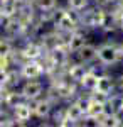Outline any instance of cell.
<instances>
[{
    "label": "cell",
    "instance_id": "ba28073f",
    "mask_svg": "<svg viewBox=\"0 0 123 127\" xmlns=\"http://www.w3.org/2000/svg\"><path fill=\"white\" fill-rule=\"evenodd\" d=\"M96 54H98V48H96L95 44H89V42H86L83 48H79L74 53L76 59L79 63H84V64H91L96 59Z\"/></svg>",
    "mask_w": 123,
    "mask_h": 127
},
{
    "label": "cell",
    "instance_id": "3957f363",
    "mask_svg": "<svg viewBox=\"0 0 123 127\" xmlns=\"http://www.w3.org/2000/svg\"><path fill=\"white\" fill-rule=\"evenodd\" d=\"M42 64L39 59H25L20 66V76L24 80H36L42 75Z\"/></svg>",
    "mask_w": 123,
    "mask_h": 127
},
{
    "label": "cell",
    "instance_id": "f546056e",
    "mask_svg": "<svg viewBox=\"0 0 123 127\" xmlns=\"http://www.w3.org/2000/svg\"><path fill=\"white\" fill-rule=\"evenodd\" d=\"M120 112H123V97H120Z\"/></svg>",
    "mask_w": 123,
    "mask_h": 127
},
{
    "label": "cell",
    "instance_id": "ac0fdd59",
    "mask_svg": "<svg viewBox=\"0 0 123 127\" xmlns=\"http://www.w3.org/2000/svg\"><path fill=\"white\" fill-rule=\"evenodd\" d=\"M66 117L71 119L74 124H81V120L84 119V114H83V112L79 110V107L73 102L71 105H67V107H66Z\"/></svg>",
    "mask_w": 123,
    "mask_h": 127
},
{
    "label": "cell",
    "instance_id": "2e32d148",
    "mask_svg": "<svg viewBox=\"0 0 123 127\" xmlns=\"http://www.w3.org/2000/svg\"><path fill=\"white\" fill-rule=\"evenodd\" d=\"M17 12H19L17 2H0V15H2L3 19L15 17Z\"/></svg>",
    "mask_w": 123,
    "mask_h": 127
},
{
    "label": "cell",
    "instance_id": "9c48e42d",
    "mask_svg": "<svg viewBox=\"0 0 123 127\" xmlns=\"http://www.w3.org/2000/svg\"><path fill=\"white\" fill-rule=\"evenodd\" d=\"M14 110V119H15V124H25L27 120H30V117L34 115L32 114V108L29 105V102H20L15 107L12 108Z\"/></svg>",
    "mask_w": 123,
    "mask_h": 127
},
{
    "label": "cell",
    "instance_id": "d4e9b609",
    "mask_svg": "<svg viewBox=\"0 0 123 127\" xmlns=\"http://www.w3.org/2000/svg\"><path fill=\"white\" fill-rule=\"evenodd\" d=\"M64 119H66V107L56 110V112H54V115H52V120H54V124H57V126H59Z\"/></svg>",
    "mask_w": 123,
    "mask_h": 127
},
{
    "label": "cell",
    "instance_id": "277c9868",
    "mask_svg": "<svg viewBox=\"0 0 123 127\" xmlns=\"http://www.w3.org/2000/svg\"><path fill=\"white\" fill-rule=\"evenodd\" d=\"M20 93H22V98L24 100H36V98H41L42 93H44V85L41 81H36V80H27L22 88H20Z\"/></svg>",
    "mask_w": 123,
    "mask_h": 127
},
{
    "label": "cell",
    "instance_id": "83f0119b",
    "mask_svg": "<svg viewBox=\"0 0 123 127\" xmlns=\"http://www.w3.org/2000/svg\"><path fill=\"white\" fill-rule=\"evenodd\" d=\"M116 87L120 88V90H123V75H120V76L116 78Z\"/></svg>",
    "mask_w": 123,
    "mask_h": 127
},
{
    "label": "cell",
    "instance_id": "7a4b0ae2",
    "mask_svg": "<svg viewBox=\"0 0 123 127\" xmlns=\"http://www.w3.org/2000/svg\"><path fill=\"white\" fill-rule=\"evenodd\" d=\"M96 58L100 59L101 64L111 66V64H115L120 59V56H118V51H116V46L115 44H101V46H98Z\"/></svg>",
    "mask_w": 123,
    "mask_h": 127
},
{
    "label": "cell",
    "instance_id": "4fadbf2b",
    "mask_svg": "<svg viewBox=\"0 0 123 127\" xmlns=\"http://www.w3.org/2000/svg\"><path fill=\"white\" fill-rule=\"evenodd\" d=\"M54 26L57 27L59 32H73V31H76V27H79L74 20L67 15L66 12H64V15H62V17H59V19L54 22Z\"/></svg>",
    "mask_w": 123,
    "mask_h": 127
},
{
    "label": "cell",
    "instance_id": "e0dca14e",
    "mask_svg": "<svg viewBox=\"0 0 123 127\" xmlns=\"http://www.w3.org/2000/svg\"><path fill=\"white\" fill-rule=\"evenodd\" d=\"M24 98H22V93L20 92H15V90H12V88H9V92L3 95V105L9 108H14L17 103H20Z\"/></svg>",
    "mask_w": 123,
    "mask_h": 127
},
{
    "label": "cell",
    "instance_id": "484cf974",
    "mask_svg": "<svg viewBox=\"0 0 123 127\" xmlns=\"http://www.w3.org/2000/svg\"><path fill=\"white\" fill-rule=\"evenodd\" d=\"M5 83H7V69L0 68V87L5 88Z\"/></svg>",
    "mask_w": 123,
    "mask_h": 127
},
{
    "label": "cell",
    "instance_id": "5b68a950",
    "mask_svg": "<svg viewBox=\"0 0 123 127\" xmlns=\"http://www.w3.org/2000/svg\"><path fill=\"white\" fill-rule=\"evenodd\" d=\"M3 31H5V34H7L9 39H17L19 36H22L27 31V27L22 24V20L19 17H10V19H5Z\"/></svg>",
    "mask_w": 123,
    "mask_h": 127
},
{
    "label": "cell",
    "instance_id": "4dcf8cb0",
    "mask_svg": "<svg viewBox=\"0 0 123 127\" xmlns=\"http://www.w3.org/2000/svg\"><path fill=\"white\" fill-rule=\"evenodd\" d=\"M120 5H123V0H120Z\"/></svg>",
    "mask_w": 123,
    "mask_h": 127
},
{
    "label": "cell",
    "instance_id": "ffe728a7",
    "mask_svg": "<svg viewBox=\"0 0 123 127\" xmlns=\"http://www.w3.org/2000/svg\"><path fill=\"white\" fill-rule=\"evenodd\" d=\"M20 71L17 73V69H7V83L5 88H15L20 83Z\"/></svg>",
    "mask_w": 123,
    "mask_h": 127
},
{
    "label": "cell",
    "instance_id": "6da1fadb",
    "mask_svg": "<svg viewBox=\"0 0 123 127\" xmlns=\"http://www.w3.org/2000/svg\"><path fill=\"white\" fill-rule=\"evenodd\" d=\"M101 17H103V9L98 7H86L84 10H81V22L79 27H89V29H98L101 24Z\"/></svg>",
    "mask_w": 123,
    "mask_h": 127
},
{
    "label": "cell",
    "instance_id": "8fae6325",
    "mask_svg": "<svg viewBox=\"0 0 123 127\" xmlns=\"http://www.w3.org/2000/svg\"><path fill=\"white\" fill-rule=\"evenodd\" d=\"M88 69H89V68H88V64L76 61L74 64H71V66H67V68H66V76H67V78H71L73 81H76V83L79 85V81H81L83 76L88 73Z\"/></svg>",
    "mask_w": 123,
    "mask_h": 127
},
{
    "label": "cell",
    "instance_id": "4316f807",
    "mask_svg": "<svg viewBox=\"0 0 123 127\" xmlns=\"http://www.w3.org/2000/svg\"><path fill=\"white\" fill-rule=\"evenodd\" d=\"M96 3H98V7H101V9H103V7H106V5H110V3H113L115 0H95Z\"/></svg>",
    "mask_w": 123,
    "mask_h": 127
},
{
    "label": "cell",
    "instance_id": "44dd1931",
    "mask_svg": "<svg viewBox=\"0 0 123 127\" xmlns=\"http://www.w3.org/2000/svg\"><path fill=\"white\" fill-rule=\"evenodd\" d=\"M12 51H14V44H12V41L9 37H2L0 39V58H7L12 54Z\"/></svg>",
    "mask_w": 123,
    "mask_h": 127
},
{
    "label": "cell",
    "instance_id": "7c38bea8",
    "mask_svg": "<svg viewBox=\"0 0 123 127\" xmlns=\"http://www.w3.org/2000/svg\"><path fill=\"white\" fill-rule=\"evenodd\" d=\"M39 42L42 44V48L46 49L47 53L51 51V49H54L56 46L62 44V42H61V37H59V32H57V31H56V32H44Z\"/></svg>",
    "mask_w": 123,
    "mask_h": 127
},
{
    "label": "cell",
    "instance_id": "cb8c5ba5",
    "mask_svg": "<svg viewBox=\"0 0 123 127\" xmlns=\"http://www.w3.org/2000/svg\"><path fill=\"white\" fill-rule=\"evenodd\" d=\"M74 103L79 107V110L86 115V112H88V108H89V103H91V98H89V97H78L74 100Z\"/></svg>",
    "mask_w": 123,
    "mask_h": 127
},
{
    "label": "cell",
    "instance_id": "8992f818",
    "mask_svg": "<svg viewBox=\"0 0 123 127\" xmlns=\"http://www.w3.org/2000/svg\"><path fill=\"white\" fill-rule=\"evenodd\" d=\"M30 108H32V114L39 119H46L51 115L52 112V103L49 102L47 98H36V100H27Z\"/></svg>",
    "mask_w": 123,
    "mask_h": 127
},
{
    "label": "cell",
    "instance_id": "7402d4cb",
    "mask_svg": "<svg viewBox=\"0 0 123 127\" xmlns=\"http://www.w3.org/2000/svg\"><path fill=\"white\" fill-rule=\"evenodd\" d=\"M39 10H52L57 7V0H36Z\"/></svg>",
    "mask_w": 123,
    "mask_h": 127
},
{
    "label": "cell",
    "instance_id": "d6986e66",
    "mask_svg": "<svg viewBox=\"0 0 123 127\" xmlns=\"http://www.w3.org/2000/svg\"><path fill=\"white\" fill-rule=\"evenodd\" d=\"M96 83H98V76H96V75H93L89 69H88V73L83 76V80L79 81L81 88H83V90H88V92L96 90Z\"/></svg>",
    "mask_w": 123,
    "mask_h": 127
},
{
    "label": "cell",
    "instance_id": "9a60e30c",
    "mask_svg": "<svg viewBox=\"0 0 123 127\" xmlns=\"http://www.w3.org/2000/svg\"><path fill=\"white\" fill-rule=\"evenodd\" d=\"M118 27V20L115 12H104L103 10V17H101V24H100V29H103L104 32H111Z\"/></svg>",
    "mask_w": 123,
    "mask_h": 127
},
{
    "label": "cell",
    "instance_id": "5bb4252c",
    "mask_svg": "<svg viewBox=\"0 0 123 127\" xmlns=\"http://www.w3.org/2000/svg\"><path fill=\"white\" fill-rule=\"evenodd\" d=\"M96 90L101 92V93H106V95H111L115 90V80L111 76H108L106 73L101 75L98 78V83H96Z\"/></svg>",
    "mask_w": 123,
    "mask_h": 127
},
{
    "label": "cell",
    "instance_id": "1f68e13d",
    "mask_svg": "<svg viewBox=\"0 0 123 127\" xmlns=\"http://www.w3.org/2000/svg\"><path fill=\"white\" fill-rule=\"evenodd\" d=\"M0 19H2V15H0Z\"/></svg>",
    "mask_w": 123,
    "mask_h": 127
},
{
    "label": "cell",
    "instance_id": "603a6c76",
    "mask_svg": "<svg viewBox=\"0 0 123 127\" xmlns=\"http://www.w3.org/2000/svg\"><path fill=\"white\" fill-rule=\"evenodd\" d=\"M89 5V0H67V7L74 10H84L86 7Z\"/></svg>",
    "mask_w": 123,
    "mask_h": 127
},
{
    "label": "cell",
    "instance_id": "30bf717a",
    "mask_svg": "<svg viewBox=\"0 0 123 127\" xmlns=\"http://www.w3.org/2000/svg\"><path fill=\"white\" fill-rule=\"evenodd\" d=\"M86 42H88V41H86V34H84V32H81V31L76 27V31L69 36V39H67L66 48H67L69 53H73V54H74L76 51H78L79 48H83Z\"/></svg>",
    "mask_w": 123,
    "mask_h": 127
},
{
    "label": "cell",
    "instance_id": "52a82bcc",
    "mask_svg": "<svg viewBox=\"0 0 123 127\" xmlns=\"http://www.w3.org/2000/svg\"><path fill=\"white\" fill-rule=\"evenodd\" d=\"M44 51H46V49L42 48L41 42L29 41L27 44L20 49V54H22L24 61H25V59H41L42 56H44Z\"/></svg>",
    "mask_w": 123,
    "mask_h": 127
},
{
    "label": "cell",
    "instance_id": "f1b7e54d",
    "mask_svg": "<svg viewBox=\"0 0 123 127\" xmlns=\"http://www.w3.org/2000/svg\"><path fill=\"white\" fill-rule=\"evenodd\" d=\"M116 51H118V56H120V58H123V44L116 46Z\"/></svg>",
    "mask_w": 123,
    "mask_h": 127
}]
</instances>
